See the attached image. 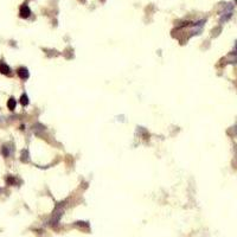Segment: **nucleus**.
I'll list each match as a JSON object with an SVG mask.
<instances>
[{"label": "nucleus", "instance_id": "obj_1", "mask_svg": "<svg viewBox=\"0 0 237 237\" xmlns=\"http://www.w3.org/2000/svg\"><path fill=\"white\" fill-rule=\"evenodd\" d=\"M30 14H31L30 7H29L26 4H23V5L20 6V10H19V16H20L21 18H29Z\"/></svg>", "mask_w": 237, "mask_h": 237}, {"label": "nucleus", "instance_id": "obj_2", "mask_svg": "<svg viewBox=\"0 0 237 237\" xmlns=\"http://www.w3.org/2000/svg\"><path fill=\"white\" fill-rule=\"evenodd\" d=\"M17 75L21 80H27L29 78V71H27L26 68H24V67H21V68H19L17 70Z\"/></svg>", "mask_w": 237, "mask_h": 237}, {"label": "nucleus", "instance_id": "obj_3", "mask_svg": "<svg viewBox=\"0 0 237 237\" xmlns=\"http://www.w3.org/2000/svg\"><path fill=\"white\" fill-rule=\"evenodd\" d=\"M0 72H1L3 75H10L11 74V69L7 64L5 63H0Z\"/></svg>", "mask_w": 237, "mask_h": 237}, {"label": "nucleus", "instance_id": "obj_4", "mask_svg": "<svg viewBox=\"0 0 237 237\" xmlns=\"http://www.w3.org/2000/svg\"><path fill=\"white\" fill-rule=\"evenodd\" d=\"M16 106H17V102H16V100L13 97H11L8 101H7V108L10 110H14L16 109Z\"/></svg>", "mask_w": 237, "mask_h": 237}, {"label": "nucleus", "instance_id": "obj_5", "mask_svg": "<svg viewBox=\"0 0 237 237\" xmlns=\"http://www.w3.org/2000/svg\"><path fill=\"white\" fill-rule=\"evenodd\" d=\"M20 103H21L23 106H27V104H29V97H27V95H25V94L21 95V97H20Z\"/></svg>", "mask_w": 237, "mask_h": 237}, {"label": "nucleus", "instance_id": "obj_6", "mask_svg": "<svg viewBox=\"0 0 237 237\" xmlns=\"http://www.w3.org/2000/svg\"><path fill=\"white\" fill-rule=\"evenodd\" d=\"M6 183H7L8 185H13V184L16 183V179H14L13 177H7V178H6Z\"/></svg>", "mask_w": 237, "mask_h": 237}, {"label": "nucleus", "instance_id": "obj_7", "mask_svg": "<svg viewBox=\"0 0 237 237\" xmlns=\"http://www.w3.org/2000/svg\"><path fill=\"white\" fill-rule=\"evenodd\" d=\"M1 152H3L4 157H8V154H10V151H8V148H7L6 146H4V147H3V149H1Z\"/></svg>", "mask_w": 237, "mask_h": 237}, {"label": "nucleus", "instance_id": "obj_8", "mask_svg": "<svg viewBox=\"0 0 237 237\" xmlns=\"http://www.w3.org/2000/svg\"><path fill=\"white\" fill-rule=\"evenodd\" d=\"M236 51H237V44H236ZM235 54H237V52H235Z\"/></svg>", "mask_w": 237, "mask_h": 237}]
</instances>
